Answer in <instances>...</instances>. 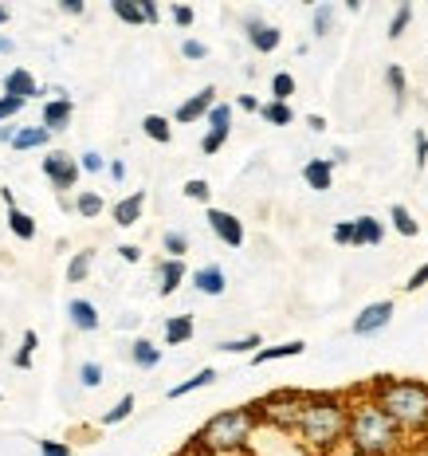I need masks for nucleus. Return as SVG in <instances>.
<instances>
[{"mask_svg":"<svg viewBox=\"0 0 428 456\" xmlns=\"http://www.w3.org/2000/svg\"><path fill=\"white\" fill-rule=\"evenodd\" d=\"M79 386H83V389H98V386H103V366H98V362H83V366H79Z\"/></svg>","mask_w":428,"mask_h":456,"instance_id":"a19ab883","label":"nucleus"},{"mask_svg":"<svg viewBox=\"0 0 428 456\" xmlns=\"http://www.w3.org/2000/svg\"><path fill=\"white\" fill-rule=\"evenodd\" d=\"M67 323L75 326L79 334H95L98 326H103V318H98V307L90 303V299H71L67 303Z\"/></svg>","mask_w":428,"mask_h":456,"instance_id":"9b49d317","label":"nucleus"},{"mask_svg":"<svg viewBox=\"0 0 428 456\" xmlns=\"http://www.w3.org/2000/svg\"><path fill=\"white\" fill-rule=\"evenodd\" d=\"M71 118H75V103H71V95L67 98H48V103L40 106V126H48L51 134L67 130Z\"/></svg>","mask_w":428,"mask_h":456,"instance_id":"9d476101","label":"nucleus"},{"mask_svg":"<svg viewBox=\"0 0 428 456\" xmlns=\"http://www.w3.org/2000/svg\"><path fill=\"white\" fill-rule=\"evenodd\" d=\"M260 428V417L252 413V405L240 409H221L213 413L205 425L189 436V456H221V452H236L252 441V433Z\"/></svg>","mask_w":428,"mask_h":456,"instance_id":"20e7f679","label":"nucleus"},{"mask_svg":"<svg viewBox=\"0 0 428 456\" xmlns=\"http://www.w3.org/2000/svg\"><path fill=\"white\" fill-rule=\"evenodd\" d=\"M106 173H111L114 181H126V166H122V161H118V158L111 161V169H106Z\"/></svg>","mask_w":428,"mask_h":456,"instance_id":"13d9d810","label":"nucleus"},{"mask_svg":"<svg viewBox=\"0 0 428 456\" xmlns=\"http://www.w3.org/2000/svg\"><path fill=\"white\" fill-rule=\"evenodd\" d=\"M181 193L189 200H197V205H208V197H213V185H208L205 177H189L185 185H181Z\"/></svg>","mask_w":428,"mask_h":456,"instance_id":"4c0bfd02","label":"nucleus"},{"mask_svg":"<svg viewBox=\"0 0 428 456\" xmlns=\"http://www.w3.org/2000/svg\"><path fill=\"white\" fill-rule=\"evenodd\" d=\"M90 263H95V252L90 248L75 252V256L67 260V284H83V279L90 276Z\"/></svg>","mask_w":428,"mask_h":456,"instance_id":"c756f323","label":"nucleus"},{"mask_svg":"<svg viewBox=\"0 0 428 456\" xmlns=\"http://www.w3.org/2000/svg\"><path fill=\"white\" fill-rule=\"evenodd\" d=\"M181 56L185 59H208V43H200V40L189 35V40H181Z\"/></svg>","mask_w":428,"mask_h":456,"instance_id":"49530a36","label":"nucleus"},{"mask_svg":"<svg viewBox=\"0 0 428 456\" xmlns=\"http://www.w3.org/2000/svg\"><path fill=\"white\" fill-rule=\"evenodd\" d=\"M0 90H4V95H12V98H24V103H28V98H35V95H43L28 67H12V71H8L4 83H0Z\"/></svg>","mask_w":428,"mask_h":456,"instance_id":"f8f14e48","label":"nucleus"},{"mask_svg":"<svg viewBox=\"0 0 428 456\" xmlns=\"http://www.w3.org/2000/svg\"><path fill=\"white\" fill-rule=\"evenodd\" d=\"M12 48H16V43L8 40V35H0V56H12Z\"/></svg>","mask_w":428,"mask_h":456,"instance_id":"e2e57ef3","label":"nucleus"},{"mask_svg":"<svg viewBox=\"0 0 428 456\" xmlns=\"http://www.w3.org/2000/svg\"><path fill=\"white\" fill-rule=\"evenodd\" d=\"M48 142H51V130H48V126H20V130H16V138H12V150H16V153H24V150H43Z\"/></svg>","mask_w":428,"mask_h":456,"instance_id":"4be33fe9","label":"nucleus"},{"mask_svg":"<svg viewBox=\"0 0 428 456\" xmlns=\"http://www.w3.org/2000/svg\"><path fill=\"white\" fill-rule=\"evenodd\" d=\"M59 8H63V12H67V16H83V12H87V4H83V0H59Z\"/></svg>","mask_w":428,"mask_h":456,"instance_id":"864d4df0","label":"nucleus"},{"mask_svg":"<svg viewBox=\"0 0 428 456\" xmlns=\"http://www.w3.org/2000/svg\"><path fill=\"white\" fill-rule=\"evenodd\" d=\"M40 456H75V452H71V444H63V441H40Z\"/></svg>","mask_w":428,"mask_h":456,"instance_id":"de8ad7c7","label":"nucleus"},{"mask_svg":"<svg viewBox=\"0 0 428 456\" xmlns=\"http://www.w3.org/2000/svg\"><path fill=\"white\" fill-rule=\"evenodd\" d=\"M424 161H428V138L416 134V166H424Z\"/></svg>","mask_w":428,"mask_h":456,"instance_id":"5fc2aeb1","label":"nucleus"},{"mask_svg":"<svg viewBox=\"0 0 428 456\" xmlns=\"http://www.w3.org/2000/svg\"><path fill=\"white\" fill-rule=\"evenodd\" d=\"M111 12H114L122 24H130V28H138V24H145L142 0H111Z\"/></svg>","mask_w":428,"mask_h":456,"instance_id":"cd10ccee","label":"nucleus"},{"mask_svg":"<svg viewBox=\"0 0 428 456\" xmlns=\"http://www.w3.org/2000/svg\"><path fill=\"white\" fill-rule=\"evenodd\" d=\"M193 287L200 291V295H224L229 291V276H224V268L221 263H205V268H197L193 271Z\"/></svg>","mask_w":428,"mask_h":456,"instance_id":"ddd939ff","label":"nucleus"},{"mask_svg":"<svg viewBox=\"0 0 428 456\" xmlns=\"http://www.w3.org/2000/svg\"><path fill=\"white\" fill-rule=\"evenodd\" d=\"M334 28V4H318L315 8V16H311V32L318 35V40H323L326 32Z\"/></svg>","mask_w":428,"mask_h":456,"instance_id":"58836bf2","label":"nucleus"},{"mask_svg":"<svg viewBox=\"0 0 428 456\" xmlns=\"http://www.w3.org/2000/svg\"><path fill=\"white\" fill-rule=\"evenodd\" d=\"M103 208H106L103 193H95V189H79V197H75V213L83 216V221H98V216H103Z\"/></svg>","mask_w":428,"mask_h":456,"instance_id":"b1692460","label":"nucleus"},{"mask_svg":"<svg viewBox=\"0 0 428 456\" xmlns=\"http://www.w3.org/2000/svg\"><path fill=\"white\" fill-rule=\"evenodd\" d=\"M216 350H224V354H260V350H263V339H260V334H244V339L221 342Z\"/></svg>","mask_w":428,"mask_h":456,"instance_id":"72a5a7b5","label":"nucleus"},{"mask_svg":"<svg viewBox=\"0 0 428 456\" xmlns=\"http://www.w3.org/2000/svg\"><path fill=\"white\" fill-rule=\"evenodd\" d=\"M8 16H12V12H8V8L0 4V28H4V24H8Z\"/></svg>","mask_w":428,"mask_h":456,"instance_id":"0e129e2a","label":"nucleus"},{"mask_svg":"<svg viewBox=\"0 0 428 456\" xmlns=\"http://www.w3.org/2000/svg\"><path fill=\"white\" fill-rule=\"evenodd\" d=\"M358 394L362 397H358V405L350 409V433H346L350 452L354 456H405L409 433L366 394V386H362Z\"/></svg>","mask_w":428,"mask_h":456,"instance_id":"f03ea898","label":"nucleus"},{"mask_svg":"<svg viewBox=\"0 0 428 456\" xmlns=\"http://www.w3.org/2000/svg\"><path fill=\"white\" fill-rule=\"evenodd\" d=\"M24 106H28V103H24V98H12V95H0V126H4V122H12V118H16V114H20V111H24Z\"/></svg>","mask_w":428,"mask_h":456,"instance_id":"37998d69","label":"nucleus"},{"mask_svg":"<svg viewBox=\"0 0 428 456\" xmlns=\"http://www.w3.org/2000/svg\"><path fill=\"white\" fill-rule=\"evenodd\" d=\"M158 295H173L181 284H185V276H189V268H185V260H158Z\"/></svg>","mask_w":428,"mask_h":456,"instance_id":"4468645a","label":"nucleus"},{"mask_svg":"<svg viewBox=\"0 0 428 456\" xmlns=\"http://www.w3.org/2000/svg\"><path fill=\"white\" fill-rule=\"evenodd\" d=\"M40 169H43V177H48L51 185L59 189V193H63V189H75L79 177H83V169H79V158H67L63 150H51L48 158H43Z\"/></svg>","mask_w":428,"mask_h":456,"instance_id":"423d86ee","label":"nucleus"},{"mask_svg":"<svg viewBox=\"0 0 428 456\" xmlns=\"http://www.w3.org/2000/svg\"><path fill=\"white\" fill-rule=\"evenodd\" d=\"M221 378V373H216L213 366H205V370H197L193 378H185V381H177V386H169V401H181V397H189V394H197V389H208L213 386V381Z\"/></svg>","mask_w":428,"mask_h":456,"instance_id":"aec40b11","label":"nucleus"},{"mask_svg":"<svg viewBox=\"0 0 428 456\" xmlns=\"http://www.w3.org/2000/svg\"><path fill=\"white\" fill-rule=\"evenodd\" d=\"M366 394L377 401L405 433H428V381L373 373L366 381Z\"/></svg>","mask_w":428,"mask_h":456,"instance_id":"7ed1b4c3","label":"nucleus"},{"mask_svg":"<svg viewBox=\"0 0 428 456\" xmlns=\"http://www.w3.org/2000/svg\"><path fill=\"white\" fill-rule=\"evenodd\" d=\"M389 221H393V228L405 240H413V236H421V221H416L413 213H409L405 205H389Z\"/></svg>","mask_w":428,"mask_h":456,"instance_id":"a878e982","label":"nucleus"},{"mask_svg":"<svg viewBox=\"0 0 428 456\" xmlns=\"http://www.w3.org/2000/svg\"><path fill=\"white\" fill-rule=\"evenodd\" d=\"M307 350L303 339H291V342H279V346H263L260 354H252V366H268V362H284V358H299Z\"/></svg>","mask_w":428,"mask_h":456,"instance_id":"a211bd4d","label":"nucleus"},{"mask_svg":"<svg viewBox=\"0 0 428 456\" xmlns=\"http://www.w3.org/2000/svg\"><path fill=\"white\" fill-rule=\"evenodd\" d=\"M303 181L315 189V193H326V189H334V161L331 158H311L303 166Z\"/></svg>","mask_w":428,"mask_h":456,"instance_id":"f3484780","label":"nucleus"},{"mask_svg":"<svg viewBox=\"0 0 428 456\" xmlns=\"http://www.w3.org/2000/svg\"><path fill=\"white\" fill-rule=\"evenodd\" d=\"M409 24H413V4H409V0H405V4H397V12H393V20H389V40H401V35H405L409 32Z\"/></svg>","mask_w":428,"mask_h":456,"instance_id":"c9c22d12","label":"nucleus"},{"mask_svg":"<svg viewBox=\"0 0 428 456\" xmlns=\"http://www.w3.org/2000/svg\"><path fill=\"white\" fill-rule=\"evenodd\" d=\"M142 12H145V24H161V8L153 0H142Z\"/></svg>","mask_w":428,"mask_h":456,"instance_id":"3c124183","label":"nucleus"},{"mask_svg":"<svg viewBox=\"0 0 428 456\" xmlns=\"http://www.w3.org/2000/svg\"><path fill=\"white\" fill-rule=\"evenodd\" d=\"M216 106V87L208 83V87H200L197 95H189L185 103L173 111V118H177L181 126H193V122H200V118H208V111Z\"/></svg>","mask_w":428,"mask_h":456,"instance_id":"1a4fd4ad","label":"nucleus"},{"mask_svg":"<svg viewBox=\"0 0 428 456\" xmlns=\"http://www.w3.org/2000/svg\"><path fill=\"white\" fill-rule=\"evenodd\" d=\"M16 130H20V126H0V142H4V145H12Z\"/></svg>","mask_w":428,"mask_h":456,"instance_id":"bf43d9fd","label":"nucleus"},{"mask_svg":"<svg viewBox=\"0 0 428 456\" xmlns=\"http://www.w3.org/2000/svg\"><path fill=\"white\" fill-rule=\"evenodd\" d=\"M118 326H122V331H130V326H138V315H122V318H118Z\"/></svg>","mask_w":428,"mask_h":456,"instance_id":"680f3d73","label":"nucleus"},{"mask_svg":"<svg viewBox=\"0 0 428 456\" xmlns=\"http://www.w3.org/2000/svg\"><path fill=\"white\" fill-rule=\"evenodd\" d=\"M260 118L268 126H291L295 122V111H291V103H276V98H268V103L260 106Z\"/></svg>","mask_w":428,"mask_h":456,"instance_id":"bb28decb","label":"nucleus"},{"mask_svg":"<svg viewBox=\"0 0 428 456\" xmlns=\"http://www.w3.org/2000/svg\"><path fill=\"white\" fill-rule=\"evenodd\" d=\"M35 346H40V334H35V331H24L20 350L12 354V366H16V370H32V354H35Z\"/></svg>","mask_w":428,"mask_h":456,"instance_id":"473e14b6","label":"nucleus"},{"mask_svg":"<svg viewBox=\"0 0 428 456\" xmlns=\"http://www.w3.org/2000/svg\"><path fill=\"white\" fill-rule=\"evenodd\" d=\"M291 95H295V75L291 71H276L271 75V98L276 103H291Z\"/></svg>","mask_w":428,"mask_h":456,"instance_id":"f704fd0d","label":"nucleus"},{"mask_svg":"<svg viewBox=\"0 0 428 456\" xmlns=\"http://www.w3.org/2000/svg\"><path fill=\"white\" fill-rule=\"evenodd\" d=\"M307 126H311L315 134H323V130H326V118H323V114H307Z\"/></svg>","mask_w":428,"mask_h":456,"instance_id":"6e6d98bb","label":"nucleus"},{"mask_svg":"<svg viewBox=\"0 0 428 456\" xmlns=\"http://www.w3.org/2000/svg\"><path fill=\"white\" fill-rule=\"evenodd\" d=\"M428 284V263H421V268L413 271V276H409V284H405V291H421Z\"/></svg>","mask_w":428,"mask_h":456,"instance_id":"09e8293b","label":"nucleus"},{"mask_svg":"<svg viewBox=\"0 0 428 456\" xmlns=\"http://www.w3.org/2000/svg\"><path fill=\"white\" fill-rule=\"evenodd\" d=\"M224 142H229V130H205V134H200V153H208V158H213V153L224 150Z\"/></svg>","mask_w":428,"mask_h":456,"instance_id":"ea45409f","label":"nucleus"},{"mask_svg":"<svg viewBox=\"0 0 428 456\" xmlns=\"http://www.w3.org/2000/svg\"><path fill=\"white\" fill-rule=\"evenodd\" d=\"M213 236L224 244V248H244V221L236 213H224V208H208L205 213Z\"/></svg>","mask_w":428,"mask_h":456,"instance_id":"6e6552de","label":"nucleus"},{"mask_svg":"<svg viewBox=\"0 0 428 456\" xmlns=\"http://www.w3.org/2000/svg\"><path fill=\"white\" fill-rule=\"evenodd\" d=\"M142 208H145V189H134L130 197H122V200H118V205L111 208V216H114L118 228H130V224L142 221Z\"/></svg>","mask_w":428,"mask_h":456,"instance_id":"dca6fc26","label":"nucleus"},{"mask_svg":"<svg viewBox=\"0 0 428 456\" xmlns=\"http://www.w3.org/2000/svg\"><path fill=\"white\" fill-rule=\"evenodd\" d=\"M350 394L346 389H311L307 394V405L299 413L295 436L307 444V449L331 456L350 433Z\"/></svg>","mask_w":428,"mask_h":456,"instance_id":"f257e3e1","label":"nucleus"},{"mask_svg":"<svg viewBox=\"0 0 428 456\" xmlns=\"http://www.w3.org/2000/svg\"><path fill=\"white\" fill-rule=\"evenodd\" d=\"M130 362L138 370H158L161 366V346L150 339H134L130 342Z\"/></svg>","mask_w":428,"mask_h":456,"instance_id":"412c9836","label":"nucleus"},{"mask_svg":"<svg viewBox=\"0 0 428 456\" xmlns=\"http://www.w3.org/2000/svg\"><path fill=\"white\" fill-rule=\"evenodd\" d=\"M331 161H334V166H346V161H350V150H342V145H334Z\"/></svg>","mask_w":428,"mask_h":456,"instance_id":"4d7b16f0","label":"nucleus"},{"mask_svg":"<svg viewBox=\"0 0 428 456\" xmlns=\"http://www.w3.org/2000/svg\"><path fill=\"white\" fill-rule=\"evenodd\" d=\"M142 134H145L150 142H161V145L173 142V126H169L166 114H145V118H142Z\"/></svg>","mask_w":428,"mask_h":456,"instance_id":"393cba45","label":"nucleus"},{"mask_svg":"<svg viewBox=\"0 0 428 456\" xmlns=\"http://www.w3.org/2000/svg\"><path fill=\"white\" fill-rule=\"evenodd\" d=\"M118 256H122L126 263H138L142 260V248H138V244H122V248H118Z\"/></svg>","mask_w":428,"mask_h":456,"instance_id":"603ef678","label":"nucleus"},{"mask_svg":"<svg viewBox=\"0 0 428 456\" xmlns=\"http://www.w3.org/2000/svg\"><path fill=\"white\" fill-rule=\"evenodd\" d=\"M161 248L169 252V260H185V252H189V236L181 232V228H166V232H161Z\"/></svg>","mask_w":428,"mask_h":456,"instance_id":"2f4dec72","label":"nucleus"},{"mask_svg":"<svg viewBox=\"0 0 428 456\" xmlns=\"http://www.w3.org/2000/svg\"><path fill=\"white\" fill-rule=\"evenodd\" d=\"M169 20L177 24V28H193V20H197V12L189 4H173L169 8Z\"/></svg>","mask_w":428,"mask_h":456,"instance_id":"a18cd8bd","label":"nucleus"},{"mask_svg":"<svg viewBox=\"0 0 428 456\" xmlns=\"http://www.w3.org/2000/svg\"><path fill=\"white\" fill-rule=\"evenodd\" d=\"M193 334H197L193 315H169L166 326H161V339H166V346H181V342L193 339Z\"/></svg>","mask_w":428,"mask_h":456,"instance_id":"6ab92c4d","label":"nucleus"},{"mask_svg":"<svg viewBox=\"0 0 428 456\" xmlns=\"http://www.w3.org/2000/svg\"><path fill=\"white\" fill-rule=\"evenodd\" d=\"M385 240V224L377 216H354V248H377Z\"/></svg>","mask_w":428,"mask_h":456,"instance_id":"2eb2a0df","label":"nucleus"},{"mask_svg":"<svg viewBox=\"0 0 428 456\" xmlns=\"http://www.w3.org/2000/svg\"><path fill=\"white\" fill-rule=\"evenodd\" d=\"M232 111H236L232 103H216L213 111H208V118H205L208 130H229L232 134Z\"/></svg>","mask_w":428,"mask_h":456,"instance_id":"e433bc0d","label":"nucleus"},{"mask_svg":"<svg viewBox=\"0 0 428 456\" xmlns=\"http://www.w3.org/2000/svg\"><path fill=\"white\" fill-rule=\"evenodd\" d=\"M4 221H8V228H12L16 240H35V216L24 213L20 205H16V208H4Z\"/></svg>","mask_w":428,"mask_h":456,"instance_id":"5701e85b","label":"nucleus"},{"mask_svg":"<svg viewBox=\"0 0 428 456\" xmlns=\"http://www.w3.org/2000/svg\"><path fill=\"white\" fill-rule=\"evenodd\" d=\"M244 40H248L252 51H260V56H271V51L284 43V32H279L276 24L260 20V12H256V16H244Z\"/></svg>","mask_w":428,"mask_h":456,"instance_id":"0eeeda50","label":"nucleus"},{"mask_svg":"<svg viewBox=\"0 0 428 456\" xmlns=\"http://www.w3.org/2000/svg\"><path fill=\"white\" fill-rule=\"evenodd\" d=\"M236 106H240V111H248V114H260V98L256 95H240V98H236Z\"/></svg>","mask_w":428,"mask_h":456,"instance_id":"8fccbe9b","label":"nucleus"},{"mask_svg":"<svg viewBox=\"0 0 428 456\" xmlns=\"http://www.w3.org/2000/svg\"><path fill=\"white\" fill-rule=\"evenodd\" d=\"M385 83H389V90H393V103H397V111H401V106H405V95H409L405 67H401V63H389V67H385Z\"/></svg>","mask_w":428,"mask_h":456,"instance_id":"7c9ffc66","label":"nucleus"},{"mask_svg":"<svg viewBox=\"0 0 428 456\" xmlns=\"http://www.w3.org/2000/svg\"><path fill=\"white\" fill-rule=\"evenodd\" d=\"M393 323V299H377V303H366L350 323V334L358 339H370V334H381L385 326Z\"/></svg>","mask_w":428,"mask_h":456,"instance_id":"39448f33","label":"nucleus"},{"mask_svg":"<svg viewBox=\"0 0 428 456\" xmlns=\"http://www.w3.org/2000/svg\"><path fill=\"white\" fill-rule=\"evenodd\" d=\"M134 405H138V401H134V394H122V397H118L111 409H106L103 417H98V425H106V428H111V425H122L126 417L134 413Z\"/></svg>","mask_w":428,"mask_h":456,"instance_id":"c85d7f7f","label":"nucleus"},{"mask_svg":"<svg viewBox=\"0 0 428 456\" xmlns=\"http://www.w3.org/2000/svg\"><path fill=\"white\" fill-rule=\"evenodd\" d=\"M0 200H4V208H16V197H12V189L8 185H0Z\"/></svg>","mask_w":428,"mask_h":456,"instance_id":"052dcab7","label":"nucleus"},{"mask_svg":"<svg viewBox=\"0 0 428 456\" xmlns=\"http://www.w3.org/2000/svg\"><path fill=\"white\" fill-rule=\"evenodd\" d=\"M79 169L83 173H103V169H111V161H106L98 150H87V153H79Z\"/></svg>","mask_w":428,"mask_h":456,"instance_id":"79ce46f5","label":"nucleus"},{"mask_svg":"<svg viewBox=\"0 0 428 456\" xmlns=\"http://www.w3.org/2000/svg\"><path fill=\"white\" fill-rule=\"evenodd\" d=\"M331 240L339 244V248H354V221H339L331 228Z\"/></svg>","mask_w":428,"mask_h":456,"instance_id":"c03bdc74","label":"nucleus"}]
</instances>
